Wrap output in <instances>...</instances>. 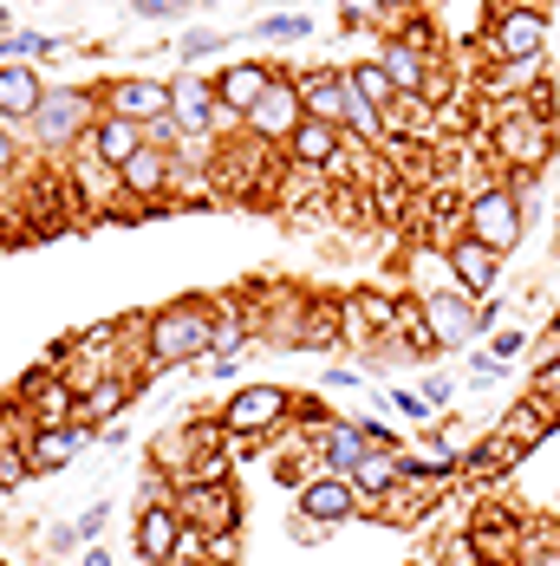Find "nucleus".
Returning <instances> with one entry per match:
<instances>
[{"instance_id":"40","label":"nucleus","mask_w":560,"mask_h":566,"mask_svg":"<svg viewBox=\"0 0 560 566\" xmlns=\"http://www.w3.org/2000/svg\"><path fill=\"white\" fill-rule=\"evenodd\" d=\"M105 521H112V502H92V509L79 514V521H72V527H79V541H85V547H92V541H98V534H105Z\"/></svg>"},{"instance_id":"5","label":"nucleus","mask_w":560,"mask_h":566,"mask_svg":"<svg viewBox=\"0 0 560 566\" xmlns=\"http://www.w3.org/2000/svg\"><path fill=\"white\" fill-rule=\"evenodd\" d=\"M463 234H476L483 248H496V254H515L521 248V234H528V196L521 189H508V182H489V189H476L469 196V209H463Z\"/></svg>"},{"instance_id":"27","label":"nucleus","mask_w":560,"mask_h":566,"mask_svg":"<svg viewBox=\"0 0 560 566\" xmlns=\"http://www.w3.org/2000/svg\"><path fill=\"white\" fill-rule=\"evenodd\" d=\"M378 65L392 72V85H397V92H411V98H417V92L431 85V53H424V46H411L404 33L378 40Z\"/></svg>"},{"instance_id":"22","label":"nucleus","mask_w":560,"mask_h":566,"mask_svg":"<svg viewBox=\"0 0 560 566\" xmlns=\"http://www.w3.org/2000/svg\"><path fill=\"white\" fill-rule=\"evenodd\" d=\"M131 397H137V378H131V371H105L92 391H79V423H92V430H112L117 417L131 410Z\"/></svg>"},{"instance_id":"54","label":"nucleus","mask_w":560,"mask_h":566,"mask_svg":"<svg viewBox=\"0 0 560 566\" xmlns=\"http://www.w3.org/2000/svg\"><path fill=\"white\" fill-rule=\"evenodd\" d=\"M554 13H560V0H554Z\"/></svg>"},{"instance_id":"3","label":"nucleus","mask_w":560,"mask_h":566,"mask_svg":"<svg viewBox=\"0 0 560 566\" xmlns=\"http://www.w3.org/2000/svg\"><path fill=\"white\" fill-rule=\"evenodd\" d=\"M216 417H222V430L235 437V443L261 450V443L274 437L287 417H300V403H293V391H287V385H235V397H228Z\"/></svg>"},{"instance_id":"45","label":"nucleus","mask_w":560,"mask_h":566,"mask_svg":"<svg viewBox=\"0 0 560 566\" xmlns=\"http://www.w3.org/2000/svg\"><path fill=\"white\" fill-rule=\"evenodd\" d=\"M326 534H333V527H320V521H307V514H293V541H300V547H313V541H326Z\"/></svg>"},{"instance_id":"24","label":"nucleus","mask_w":560,"mask_h":566,"mask_svg":"<svg viewBox=\"0 0 560 566\" xmlns=\"http://www.w3.org/2000/svg\"><path fill=\"white\" fill-rule=\"evenodd\" d=\"M554 423H560V410H548V397L528 391V397H521V403L502 417V443H508L515 455H528L541 437H548V430H554Z\"/></svg>"},{"instance_id":"2","label":"nucleus","mask_w":560,"mask_h":566,"mask_svg":"<svg viewBox=\"0 0 560 566\" xmlns=\"http://www.w3.org/2000/svg\"><path fill=\"white\" fill-rule=\"evenodd\" d=\"M548 46H554V7H508L483 27V53L496 65H541Z\"/></svg>"},{"instance_id":"32","label":"nucleus","mask_w":560,"mask_h":566,"mask_svg":"<svg viewBox=\"0 0 560 566\" xmlns=\"http://www.w3.org/2000/svg\"><path fill=\"white\" fill-rule=\"evenodd\" d=\"M72 182H79V189H92L98 202H124V182H117V170L105 164V157H92L85 144L72 150Z\"/></svg>"},{"instance_id":"17","label":"nucleus","mask_w":560,"mask_h":566,"mask_svg":"<svg viewBox=\"0 0 560 566\" xmlns=\"http://www.w3.org/2000/svg\"><path fill=\"white\" fill-rule=\"evenodd\" d=\"M293 85H300L307 117L345 124V105H352V72H345V65H307V72H293Z\"/></svg>"},{"instance_id":"56","label":"nucleus","mask_w":560,"mask_h":566,"mask_svg":"<svg viewBox=\"0 0 560 566\" xmlns=\"http://www.w3.org/2000/svg\"><path fill=\"white\" fill-rule=\"evenodd\" d=\"M0 566H7V560H0Z\"/></svg>"},{"instance_id":"23","label":"nucleus","mask_w":560,"mask_h":566,"mask_svg":"<svg viewBox=\"0 0 560 566\" xmlns=\"http://www.w3.org/2000/svg\"><path fill=\"white\" fill-rule=\"evenodd\" d=\"M144 144H151V137H144V124H131V117H112V112H98L92 137H85V150H92V157H105L112 170H124V164H131Z\"/></svg>"},{"instance_id":"51","label":"nucleus","mask_w":560,"mask_h":566,"mask_svg":"<svg viewBox=\"0 0 560 566\" xmlns=\"http://www.w3.org/2000/svg\"><path fill=\"white\" fill-rule=\"evenodd\" d=\"M0 33H7V0H0Z\"/></svg>"},{"instance_id":"14","label":"nucleus","mask_w":560,"mask_h":566,"mask_svg":"<svg viewBox=\"0 0 560 566\" xmlns=\"http://www.w3.org/2000/svg\"><path fill=\"white\" fill-rule=\"evenodd\" d=\"M169 117H176L189 137H216V130L228 124L222 98H216V85H209V78H196V72L169 78Z\"/></svg>"},{"instance_id":"55","label":"nucleus","mask_w":560,"mask_h":566,"mask_svg":"<svg viewBox=\"0 0 560 566\" xmlns=\"http://www.w3.org/2000/svg\"><path fill=\"white\" fill-rule=\"evenodd\" d=\"M169 566H183V560H169Z\"/></svg>"},{"instance_id":"37","label":"nucleus","mask_w":560,"mask_h":566,"mask_svg":"<svg viewBox=\"0 0 560 566\" xmlns=\"http://www.w3.org/2000/svg\"><path fill=\"white\" fill-rule=\"evenodd\" d=\"M385 410H397L404 423H437V410L424 403V391H404V385H392V391H385Z\"/></svg>"},{"instance_id":"49","label":"nucleus","mask_w":560,"mask_h":566,"mask_svg":"<svg viewBox=\"0 0 560 566\" xmlns=\"http://www.w3.org/2000/svg\"><path fill=\"white\" fill-rule=\"evenodd\" d=\"M46 547H53V554H72V547H85V541H79V527H53Z\"/></svg>"},{"instance_id":"47","label":"nucleus","mask_w":560,"mask_h":566,"mask_svg":"<svg viewBox=\"0 0 560 566\" xmlns=\"http://www.w3.org/2000/svg\"><path fill=\"white\" fill-rule=\"evenodd\" d=\"M203 371H209L216 385H228V378H235V358H228V352H209V358H203Z\"/></svg>"},{"instance_id":"34","label":"nucleus","mask_w":560,"mask_h":566,"mask_svg":"<svg viewBox=\"0 0 560 566\" xmlns=\"http://www.w3.org/2000/svg\"><path fill=\"white\" fill-rule=\"evenodd\" d=\"M228 46V33H216V27H189L183 40H176V53H183V72L189 65H203V59H216Z\"/></svg>"},{"instance_id":"18","label":"nucleus","mask_w":560,"mask_h":566,"mask_svg":"<svg viewBox=\"0 0 560 566\" xmlns=\"http://www.w3.org/2000/svg\"><path fill=\"white\" fill-rule=\"evenodd\" d=\"M444 261H449V281L463 286V293H476V300H489L496 281H502V254H496V248H483L476 234L444 241Z\"/></svg>"},{"instance_id":"6","label":"nucleus","mask_w":560,"mask_h":566,"mask_svg":"<svg viewBox=\"0 0 560 566\" xmlns=\"http://www.w3.org/2000/svg\"><path fill=\"white\" fill-rule=\"evenodd\" d=\"M489 144H496L502 170L535 176L554 157V117L541 112V105H508V112L496 117V130H489Z\"/></svg>"},{"instance_id":"39","label":"nucleus","mask_w":560,"mask_h":566,"mask_svg":"<svg viewBox=\"0 0 560 566\" xmlns=\"http://www.w3.org/2000/svg\"><path fill=\"white\" fill-rule=\"evenodd\" d=\"M131 13H137V20H189L196 0H131Z\"/></svg>"},{"instance_id":"52","label":"nucleus","mask_w":560,"mask_h":566,"mask_svg":"<svg viewBox=\"0 0 560 566\" xmlns=\"http://www.w3.org/2000/svg\"><path fill=\"white\" fill-rule=\"evenodd\" d=\"M554 339H560V306H554Z\"/></svg>"},{"instance_id":"28","label":"nucleus","mask_w":560,"mask_h":566,"mask_svg":"<svg viewBox=\"0 0 560 566\" xmlns=\"http://www.w3.org/2000/svg\"><path fill=\"white\" fill-rule=\"evenodd\" d=\"M397 455H404V450H365V455H359V469H352V489H359V502H365V509H378L397 482H404Z\"/></svg>"},{"instance_id":"8","label":"nucleus","mask_w":560,"mask_h":566,"mask_svg":"<svg viewBox=\"0 0 560 566\" xmlns=\"http://www.w3.org/2000/svg\"><path fill=\"white\" fill-rule=\"evenodd\" d=\"M183 534H189V521L176 509V495H144L137 514H131V547H137L144 566H169L183 554Z\"/></svg>"},{"instance_id":"41","label":"nucleus","mask_w":560,"mask_h":566,"mask_svg":"<svg viewBox=\"0 0 560 566\" xmlns=\"http://www.w3.org/2000/svg\"><path fill=\"white\" fill-rule=\"evenodd\" d=\"M359 437H365L372 450H404V443H397V430H392V423H378V417H359Z\"/></svg>"},{"instance_id":"10","label":"nucleus","mask_w":560,"mask_h":566,"mask_svg":"<svg viewBox=\"0 0 560 566\" xmlns=\"http://www.w3.org/2000/svg\"><path fill=\"white\" fill-rule=\"evenodd\" d=\"M98 112L131 117V124H157L169 117V78H151V72H124V78H105L98 85Z\"/></svg>"},{"instance_id":"31","label":"nucleus","mask_w":560,"mask_h":566,"mask_svg":"<svg viewBox=\"0 0 560 566\" xmlns=\"http://www.w3.org/2000/svg\"><path fill=\"white\" fill-rule=\"evenodd\" d=\"M345 72H352V92H359L365 105H378V112H392L397 98H404V92H397V85H392V72L378 65V53H372V59H352Z\"/></svg>"},{"instance_id":"16","label":"nucleus","mask_w":560,"mask_h":566,"mask_svg":"<svg viewBox=\"0 0 560 566\" xmlns=\"http://www.w3.org/2000/svg\"><path fill=\"white\" fill-rule=\"evenodd\" d=\"M293 170H339L345 157H352V137L339 130V124H320V117H307L293 137H287V150H280Z\"/></svg>"},{"instance_id":"20","label":"nucleus","mask_w":560,"mask_h":566,"mask_svg":"<svg viewBox=\"0 0 560 566\" xmlns=\"http://www.w3.org/2000/svg\"><path fill=\"white\" fill-rule=\"evenodd\" d=\"M105 430H92V423H59V430H27V455H33V475H53L65 462H79V455L92 450Z\"/></svg>"},{"instance_id":"38","label":"nucleus","mask_w":560,"mask_h":566,"mask_svg":"<svg viewBox=\"0 0 560 566\" xmlns=\"http://www.w3.org/2000/svg\"><path fill=\"white\" fill-rule=\"evenodd\" d=\"M437 566H489V560H483V547H476L469 527H463V534H449L444 547H437Z\"/></svg>"},{"instance_id":"4","label":"nucleus","mask_w":560,"mask_h":566,"mask_svg":"<svg viewBox=\"0 0 560 566\" xmlns=\"http://www.w3.org/2000/svg\"><path fill=\"white\" fill-rule=\"evenodd\" d=\"M417 313H424V326H431L437 352H463V345H476L489 326H496V306H483V300H476V293H463V286L417 293Z\"/></svg>"},{"instance_id":"15","label":"nucleus","mask_w":560,"mask_h":566,"mask_svg":"<svg viewBox=\"0 0 560 566\" xmlns=\"http://www.w3.org/2000/svg\"><path fill=\"white\" fill-rule=\"evenodd\" d=\"M293 514H307V521H320V527H345L352 514H365V502H359V489H352V475H313L300 495H293Z\"/></svg>"},{"instance_id":"21","label":"nucleus","mask_w":560,"mask_h":566,"mask_svg":"<svg viewBox=\"0 0 560 566\" xmlns=\"http://www.w3.org/2000/svg\"><path fill=\"white\" fill-rule=\"evenodd\" d=\"M117 182H124V202H164L169 182H176V157L144 144V150H137V157L117 170Z\"/></svg>"},{"instance_id":"11","label":"nucleus","mask_w":560,"mask_h":566,"mask_svg":"<svg viewBox=\"0 0 560 566\" xmlns=\"http://www.w3.org/2000/svg\"><path fill=\"white\" fill-rule=\"evenodd\" d=\"M20 403H27V423L33 430H59V423H79V385L46 365V371H27L20 378Z\"/></svg>"},{"instance_id":"30","label":"nucleus","mask_w":560,"mask_h":566,"mask_svg":"<svg viewBox=\"0 0 560 566\" xmlns=\"http://www.w3.org/2000/svg\"><path fill=\"white\" fill-rule=\"evenodd\" d=\"M72 40H59V33H33V27H7L0 33V65H33V59L46 53H65Z\"/></svg>"},{"instance_id":"33","label":"nucleus","mask_w":560,"mask_h":566,"mask_svg":"<svg viewBox=\"0 0 560 566\" xmlns=\"http://www.w3.org/2000/svg\"><path fill=\"white\" fill-rule=\"evenodd\" d=\"M508 462H515V450H508L502 430H496V437H483V443L463 450V475H496V469H508Z\"/></svg>"},{"instance_id":"35","label":"nucleus","mask_w":560,"mask_h":566,"mask_svg":"<svg viewBox=\"0 0 560 566\" xmlns=\"http://www.w3.org/2000/svg\"><path fill=\"white\" fill-rule=\"evenodd\" d=\"M248 33H255V40H313V20H307V13H268V20H255Z\"/></svg>"},{"instance_id":"19","label":"nucleus","mask_w":560,"mask_h":566,"mask_svg":"<svg viewBox=\"0 0 560 566\" xmlns=\"http://www.w3.org/2000/svg\"><path fill=\"white\" fill-rule=\"evenodd\" d=\"M46 78L33 72V65H0V124H13L20 137H33V117L46 105Z\"/></svg>"},{"instance_id":"48","label":"nucleus","mask_w":560,"mask_h":566,"mask_svg":"<svg viewBox=\"0 0 560 566\" xmlns=\"http://www.w3.org/2000/svg\"><path fill=\"white\" fill-rule=\"evenodd\" d=\"M496 378H502V365H496V358H489V352H483V358H476V365H469V385H496Z\"/></svg>"},{"instance_id":"12","label":"nucleus","mask_w":560,"mask_h":566,"mask_svg":"<svg viewBox=\"0 0 560 566\" xmlns=\"http://www.w3.org/2000/svg\"><path fill=\"white\" fill-rule=\"evenodd\" d=\"M300 124H307L300 85H293V72H280L274 85H268V98H261V105L248 112V124H241V130H248L255 144H268V150H287V137H293Z\"/></svg>"},{"instance_id":"53","label":"nucleus","mask_w":560,"mask_h":566,"mask_svg":"<svg viewBox=\"0 0 560 566\" xmlns=\"http://www.w3.org/2000/svg\"><path fill=\"white\" fill-rule=\"evenodd\" d=\"M489 566H521V560H489Z\"/></svg>"},{"instance_id":"43","label":"nucleus","mask_w":560,"mask_h":566,"mask_svg":"<svg viewBox=\"0 0 560 566\" xmlns=\"http://www.w3.org/2000/svg\"><path fill=\"white\" fill-rule=\"evenodd\" d=\"M521 345H528V339H521V333L508 326V333H496V345H489V358H496V365H502V371H508V365L521 358Z\"/></svg>"},{"instance_id":"46","label":"nucleus","mask_w":560,"mask_h":566,"mask_svg":"<svg viewBox=\"0 0 560 566\" xmlns=\"http://www.w3.org/2000/svg\"><path fill=\"white\" fill-rule=\"evenodd\" d=\"M359 385H365V378H359L352 365H333V371H326V391H359Z\"/></svg>"},{"instance_id":"29","label":"nucleus","mask_w":560,"mask_h":566,"mask_svg":"<svg viewBox=\"0 0 560 566\" xmlns=\"http://www.w3.org/2000/svg\"><path fill=\"white\" fill-rule=\"evenodd\" d=\"M339 27L392 40V33H404V0H339Z\"/></svg>"},{"instance_id":"9","label":"nucleus","mask_w":560,"mask_h":566,"mask_svg":"<svg viewBox=\"0 0 560 566\" xmlns=\"http://www.w3.org/2000/svg\"><path fill=\"white\" fill-rule=\"evenodd\" d=\"M169 495H176L183 521H189L203 541H216V534H241V489H235V482H176Z\"/></svg>"},{"instance_id":"50","label":"nucleus","mask_w":560,"mask_h":566,"mask_svg":"<svg viewBox=\"0 0 560 566\" xmlns=\"http://www.w3.org/2000/svg\"><path fill=\"white\" fill-rule=\"evenodd\" d=\"M85 566H117V560L105 554V547H98V541H92V547H85Z\"/></svg>"},{"instance_id":"7","label":"nucleus","mask_w":560,"mask_h":566,"mask_svg":"<svg viewBox=\"0 0 560 566\" xmlns=\"http://www.w3.org/2000/svg\"><path fill=\"white\" fill-rule=\"evenodd\" d=\"M92 124H98V92H85V85H53L46 105H40V117H33V144L72 157V150L92 137Z\"/></svg>"},{"instance_id":"13","label":"nucleus","mask_w":560,"mask_h":566,"mask_svg":"<svg viewBox=\"0 0 560 566\" xmlns=\"http://www.w3.org/2000/svg\"><path fill=\"white\" fill-rule=\"evenodd\" d=\"M274 78H280L274 59H241V65H222L209 85H216V98H222L228 124H248V112L268 98V85H274Z\"/></svg>"},{"instance_id":"36","label":"nucleus","mask_w":560,"mask_h":566,"mask_svg":"<svg viewBox=\"0 0 560 566\" xmlns=\"http://www.w3.org/2000/svg\"><path fill=\"white\" fill-rule=\"evenodd\" d=\"M33 482V455L27 443H0V489H27Z\"/></svg>"},{"instance_id":"25","label":"nucleus","mask_w":560,"mask_h":566,"mask_svg":"<svg viewBox=\"0 0 560 566\" xmlns=\"http://www.w3.org/2000/svg\"><path fill=\"white\" fill-rule=\"evenodd\" d=\"M521 534H528V521H515L502 509H483L469 521V541L483 547V560H521Z\"/></svg>"},{"instance_id":"42","label":"nucleus","mask_w":560,"mask_h":566,"mask_svg":"<svg viewBox=\"0 0 560 566\" xmlns=\"http://www.w3.org/2000/svg\"><path fill=\"white\" fill-rule=\"evenodd\" d=\"M449 397H456V378H449V371H431V378H424V403H431V410H444Z\"/></svg>"},{"instance_id":"44","label":"nucleus","mask_w":560,"mask_h":566,"mask_svg":"<svg viewBox=\"0 0 560 566\" xmlns=\"http://www.w3.org/2000/svg\"><path fill=\"white\" fill-rule=\"evenodd\" d=\"M13 164H20V130L0 124V176H13Z\"/></svg>"},{"instance_id":"1","label":"nucleus","mask_w":560,"mask_h":566,"mask_svg":"<svg viewBox=\"0 0 560 566\" xmlns=\"http://www.w3.org/2000/svg\"><path fill=\"white\" fill-rule=\"evenodd\" d=\"M216 352V306L209 300H176L144 319V371H183Z\"/></svg>"},{"instance_id":"26","label":"nucleus","mask_w":560,"mask_h":566,"mask_svg":"<svg viewBox=\"0 0 560 566\" xmlns=\"http://www.w3.org/2000/svg\"><path fill=\"white\" fill-rule=\"evenodd\" d=\"M365 450H372V443L359 437V423H352V417H333V423L320 430V443H313V462H320L326 475H352Z\"/></svg>"}]
</instances>
